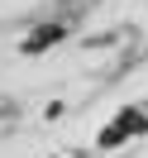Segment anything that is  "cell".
<instances>
[{
    "label": "cell",
    "mask_w": 148,
    "mask_h": 158,
    "mask_svg": "<svg viewBox=\"0 0 148 158\" xmlns=\"http://www.w3.org/2000/svg\"><path fill=\"white\" fill-rule=\"evenodd\" d=\"M138 134H148V115H143V110H119V115L100 129L96 148H119L124 139H138Z\"/></svg>",
    "instance_id": "6da1fadb"
},
{
    "label": "cell",
    "mask_w": 148,
    "mask_h": 158,
    "mask_svg": "<svg viewBox=\"0 0 148 158\" xmlns=\"http://www.w3.org/2000/svg\"><path fill=\"white\" fill-rule=\"evenodd\" d=\"M62 34H67V24H62V19H53V24H38V29H34L29 39L19 43V53H29V58H34V53H43V48H53V43H62Z\"/></svg>",
    "instance_id": "7a4b0ae2"
}]
</instances>
